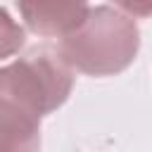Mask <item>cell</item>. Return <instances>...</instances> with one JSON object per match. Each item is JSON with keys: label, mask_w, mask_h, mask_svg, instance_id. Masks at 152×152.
Masks as SVG:
<instances>
[{"label": "cell", "mask_w": 152, "mask_h": 152, "mask_svg": "<svg viewBox=\"0 0 152 152\" xmlns=\"http://www.w3.org/2000/svg\"><path fill=\"white\" fill-rule=\"evenodd\" d=\"M74 88L71 69L50 48L0 66V152H40V119Z\"/></svg>", "instance_id": "6da1fadb"}, {"label": "cell", "mask_w": 152, "mask_h": 152, "mask_svg": "<svg viewBox=\"0 0 152 152\" xmlns=\"http://www.w3.org/2000/svg\"><path fill=\"white\" fill-rule=\"evenodd\" d=\"M140 48L135 17L116 5L88 7L83 21L59 40L57 55L74 71L88 76H114L128 69Z\"/></svg>", "instance_id": "7a4b0ae2"}, {"label": "cell", "mask_w": 152, "mask_h": 152, "mask_svg": "<svg viewBox=\"0 0 152 152\" xmlns=\"http://www.w3.org/2000/svg\"><path fill=\"white\" fill-rule=\"evenodd\" d=\"M19 14L28 31L45 38L69 36L86 17V2H19Z\"/></svg>", "instance_id": "3957f363"}, {"label": "cell", "mask_w": 152, "mask_h": 152, "mask_svg": "<svg viewBox=\"0 0 152 152\" xmlns=\"http://www.w3.org/2000/svg\"><path fill=\"white\" fill-rule=\"evenodd\" d=\"M24 28L10 17L5 7H0V59L17 55L24 45Z\"/></svg>", "instance_id": "277c9868"}]
</instances>
